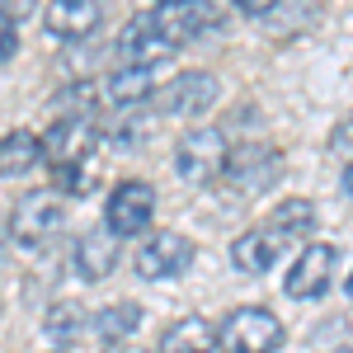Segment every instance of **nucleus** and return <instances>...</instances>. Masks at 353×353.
Instances as JSON below:
<instances>
[{"label":"nucleus","instance_id":"nucleus-32","mask_svg":"<svg viewBox=\"0 0 353 353\" xmlns=\"http://www.w3.org/2000/svg\"><path fill=\"white\" fill-rule=\"evenodd\" d=\"M57 353H66V349H57Z\"/></svg>","mask_w":353,"mask_h":353},{"label":"nucleus","instance_id":"nucleus-4","mask_svg":"<svg viewBox=\"0 0 353 353\" xmlns=\"http://www.w3.org/2000/svg\"><path fill=\"white\" fill-rule=\"evenodd\" d=\"M151 217H156V189H151L146 179H123V184H113L109 203H104V226H109L118 241L151 231Z\"/></svg>","mask_w":353,"mask_h":353},{"label":"nucleus","instance_id":"nucleus-5","mask_svg":"<svg viewBox=\"0 0 353 353\" xmlns=\"http://www.w3.org/2000/svg\"><path fill=\"white\" fill-rule=\"evenodd\" d=\"M334 273H339V250L325 241H311L297 250L292 269H288V297L292 301H321L334 288Z\"/></svg>","mask_w":353,"mask_h":353},{"label":"nucleus","instance_id":"nucleus-25","mask_svg":"<svg viewBox=\"0 0 353 353\" xmlns=\"http://www.w3.org/2000/svg\"><path fill=\"white\" fill-rule=\"evenodd\" d=\"M241 14H250V19H264V14H273L278 10V0H231Z\"/></svg>","mask_w":353,"mask_h":353},{"label":"nucleus","instance_id":"nucleus-7","mask_svg":"<svg viewBox=\"0 0 353 353\" xmlns=\"http://www.w3.org/2000/svg\"><path fill=\"white\" fill-rule=\"evenodd\" d=\"M221 85L212 71H179V76H170L165 85H156V109L161 113H174V118H198V113H208L217 104Z\"/></svg>","mask_w":353,"mask_h":353},{"label":"nucleus","instance_id":"nucleus-26","mask_svg":"<svg viewBox=\"0 0 353 353\" xmlns=\"http://www.w3.org/2000/svg\"><path fill=\"white\" fill-rule=\"evenodd\" d=\"M33 5H38V0H0V14H5V19H14V24H19V19H24V14H33Z\"/></svg>","mask_w":353,"mask_h":353},{"label":"nucleus","instance_id":"nucleus-20","mask_svg":"<svg viewBox=\"0 0 353 353\" xmlns=\"http://www.w3.org/2000/svg\"><path fill=\"white\" fill-rule=\"evenodd\" d=\"M85 325H90V321H85V306L71 301V297L48 306V316H43V330H48V339H57V344H71Z\"/></svg>","mask_w":353,"mask_h":353},{"label":"nucleus","instance_id":"nucleus-3","mask_svg":"<svg viewBox=\"0 0 353 353\" xmlns=\"http://www.w3.org/2000/svg\"><path fill=\"white\" fill-rule=\"evenodd\" d=\"M10 241L24 245V250H38V245H48L61 231V221H66V208H61V193L52 189H38V193H24L14 208H10Z\"/></svg>","mask_w":353,"mask_h":353},{"label":"nucleus","instance_id":"nucleus-14","mask_svg":"<svg viewBox=\"0 0 353 353\" xmlns=\"http://www.w3.org/2000/svg\"><path fill=\"white\" fill-rule=\"evenodd\" d=\"M269 231L288 245V250L311 245V231H316V203H311V198H283V203L269 212Z\"/></svg>","mask_w":353,"mask_h":353},{"label":"nucleus","instance_id":"nucleus-24","mask_svg":"<svg viewBox=\"0 0 353 353\" xmlns=\"http://www.w3.org/2000/svg\"><path fill=\"white\" fill-rule=\"evenodd\" d=\"M14 52H19V28H14V19L0 14V66L14 61Z\"/></svg>","mask_w":353,"mask_h":353},{"label":"nucleus","instance_id":"nucleus-1","mask_svg":"<svg viewBox=\"0 0 353 353\" xmlns=\"http://www.w3.org/2000/svg\"><path fill=\"white\" fill-rule=\"evenodd\" d=\"M288 339V325L278 321L269 306H236L217 325V349L221 353H278Z\"/></svg>","mask_w":353,"mask_h":353},{"label":"nucleus","instance_id":"nucleus-28","mask_svg":"<svg viewBox=\"0 0 353 353\" xmlns=\"http://www.w3.org/2000/svg\"><path fill=\"white\" fill-rule=\"evenodd\" d=\"M5 241H10V221L0 217V245H5Z\"/></svg>","mask_w":353,"mask_h":353},{"label":"nucleus","instance_id":"nucleus-11","mask_svg":"<svg viewBox=\"0 0 353 353\" xmlns=\"http://www.w3.org/2000/svg\"><path fill=\"white\" fill-rule=\"evenodd\" d=\"M283 250H288V245L278 241L269 231V221H264V226H250V231H241V236L231 241V264L241 273H250V278H264V273L278 264Z\"/></svg>","mask_w":353,"mask_h":353},{"label":"nucleus","instance_id":"nucleus-10","mask_svg":"<svg viewBox=\"0 0 353 353\" xmlns=\"http://www.w3.org/2000/svg\"><path fill=\"white\" fill-rule=\"evenodd\" d=\"M151 24H156V33L179 52L184 43L203 38L208 28L217 24V10H212L208 0H170V5H156V10H151Z\"/></svg>","mask_w":353,"mask_h":353},{"label":"nucleus","instance_id":"nucleus-27","mask_svg":"<svg viewBox=\"0 0 353 353\" xmlns=\"http://www.w3.org/2000/svg\"><path fill=\"white\" fill-rule=\"evenodd\" d=\"M344 193L353 198V161H349V170H344Z\"/></svg>","mask_w":353,"mask_h":353},{"label":"nucleus","instance_id":"nucleus-13","mask_svg":"<svg viewBox=\"0 0 353 353\" xmlns=\"http://www.w3.org/2000/svg\"><path fill=\"white\" fill-rule=\"evenodd\" d=\"M71 264L81 273L85 283H104L113 269H118V236H113L109 226H99V231H85L76 250H71Z\"/></svg>","mask_w":353,"mask_h":353},{"label":"nucleus","instance_id":"nucleus-19","mask_svg":"<svg viewBox=\"0 0 353 353\" xmlns=\"http://www.w3.org/2000/svg\"><path fill=\"white\" fill-rule=\"evenodd\" d=\"M137 325H141V306H137V301H113V306H104V311L90 321V330H94L104 344H118V339H128Z\"/></svg>","mask_w":353,"mask_h":353},{"label":"nucleus","instance_id":"nucleus-2","mask_svg":"<svg viewBox=\"0 0 353 353\" xmlns=\"http://www.w3.org/2000/svg\"><path fill=\"white\" fill-rule=\"evenodd\" d=\"M231 161V141L221 128H189L174 146V170L184 174V184H217Z\"/></svg>","mask_w":353,"mask_h":353},{"label":"nucleus","instance_id":"nucleus-9","mask_svg":"<svg viewBox=\"0 0 353 353\" xmlns=\"http://www.w3.org/2000/svg\"><path fill=\"white\" fill-rule=\"evenodd\" d=\"M137 273L146 283H165V278H179L193 264V241L179 231H151V241H141L137 250Z\"/></svg>","mask_w":353,"mask_h":353},{"label":"nucleus","instance_id":"nucleus-23","mask_svg":"<svg viewBox=\"0 0 353 353\" xmlns=\"http://www.w3.org/2000/svg\"><path fill=\"white\" fill-rule=\"evenodd\" d=\"M330 151H334V156H349V161H353V113L334 123V132H330Z\"/></svg>","mask_w":353,"mask_h":353},{"label":"nucleus","instance_id":"nucleus-22","mask_svg":"<svg viewBox=\"0 0 353 353\" xmlns=\"http://www.w3.org/2000/svg\"><path fill=\"white\" fill-rule=\"evenodd\" d=\"M52 109L57 118H90V109H94V85H61L52 94Z\"/></svg>","mask_w":353,"mask_h":353},{"label":"nucleus","instance_id":"nucleus-18","mask_svg":"<svg viewBox=\"0 0 353 353\" xmlns=\"http://www.w3.org/2000/svg\"><path fill=\"white\" fill-rule=\"evenodd\" d=\"M161 353H217V325L203 316H184L161 334Z\"/></svg>","mask_w":353,"mask_h":353},{"label":"nucleus","instance_id":"nucleus-16","mask_svg":"<svg viewBox=\"0 0 353 353\" xmlns=\"http://www.w3.org/2000/svg\"><path fill=\"white\" fill-rule=\"evenodd\" d=\"M104 94H109L113 109H137V104H151V94H156L151 66H118V71H109Z\"/></svg>","mask_w":353,"mask_h":353},{"label":"nucleus","instance_id":"nucleus-17","mask_svg":"<svg viewBox=\"0 0 353 353\" xmlns=\"http://www.w3.org/2000/svg\"><path fill=\"white\" fill-rule=\"evenodd\" d=\"M43 161V137L28 132V128H14V132L0 137V179H19L33 165Z\"/></svg>","mask_w":353,"mask_h":353},{"label":"nucleus","instance_id":"nucleus-31","mask_svg":"<svg viewBox=\"0 0 353 353\" xmlns=\"http://www.w3.org/2000/svg\"><path fill=\"white\" fill-rule=\"evenodd\" d=\"M156 5H170V0H156Z\"/></svg>","mask_w":353,"mask_h":353},{"label":"nucleus","instance_id":"nucleus-6","mask_svg":"<svg viewBox=\"0 0 353 353\" xmlns=\"http://www.w3.org/2000/svg\"><path fill=\"white\" fill-rule=\"evenodd\" d=\"M283 179V156L273 146H231V161H226V189L241 193V198H254V193L273 189Z\"/></svg>","mask_w":353,"mask_h":353},{"label":"nucleus","instance_id":"nucleus-12","mask_svg":"<svg viewBox=\"0 0 353 353\" xmlns=\"http://www.w3.org/2000/svg\"><path fill=\"white\" fill-rule=\"evenodd\" d=\"M104 19V0H48L43 24L52 38H90Z\"/></svg>","mask_w":353,"mask_h":353},{"label":"nucleus","instance_id":"nucleus-29","mask_svg":"<svg viewBox=\"0 0 353 353\" xmlns=\"http://www.w3.org/2000/svg\"><path fill=\"white\" fill-rule=\"evenodd\" d=\"M109 353H141V349H128V344H109Z\"/></svg>","mask_w":353,"mask_h":353},{"label":"nucleus","instance_id":"nucleus-21","mask_svg":"<svg viewBox=\"0 0 353 353\" xmlns=\"http://www.w3.org/2000/svg\"><path fill=\"white\" fill-rule=\"evenodd\" d=\"M146 132H151V113H146V104H137V109H113V123H109V141L113 146L132 151Z\"/></svg>","mask_w":353,"mask_h":353},{"label":"nucleus","instance_id":"nucleus-15","mask_svg":"<svg viewBox=\"0 0 353 353\" xmlns=\"http://www.w3.org/2000/svg\"><path fill=\"white\" fill-rule=\"evenodd\" d=\"M118 52L128 57V66H156V61H165L174 48L156 33L151 14H137V19H128L123 38H118Z\"/></svg>","mask_w":353,"mask_h":353},{"label":"nucleus","instance_id":"nucleus-30","mask_svg":"<svg viewBox=\"0 0 353 353\" xmlns=\"http://www.w3.org/2000/svg\"><path fill=\"white\" fill-rule=\"evenodd\" d=\"M349 297H353V273H349Z\"/></svg>","mask_w":353,"mask_h":353},{"label":"nucleus","instance_id":"nucleus-8","mask_svg":"<svg viewBox=\"0 0 353 353\" xmlns=\"http://www.w3.org/2000/svg\"><path fill=\"white\" fill-rule=\"evenodd\" d=\"M94 141H99V128L90 118H57L43 132V161H48V170H76L90 161Z\"/></svg>","mask_w":353,"mask_h":353}]
</instances>
